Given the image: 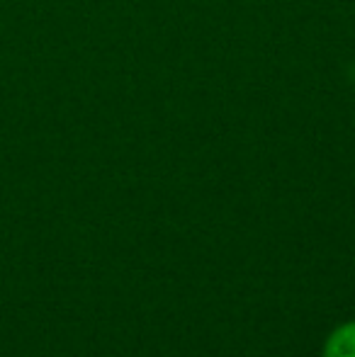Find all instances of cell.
I'll return each instance as SVG.
<instances>
[{
  "label": "cell",
  "mask_w": 355,
  "mask_h": 357,
  "mask_svg": "<svg viewBox=\"0 0 355 357\" xmlns=\"http://www.w3.org/2000/svg\"><path fill=\"white\" fill-rule=\"evenodd\" d=\"M326 357H355V324L343 326L328 338Z\"/></svg>",
  "instance_id": "cell-1"
}]
</instances>
